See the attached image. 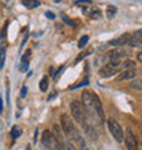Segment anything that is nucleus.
<instances>
[{
    "instance_id": "f257e3e1",
    "label": "nucleus",
    "mask_w": 142,
    "mask_h": 150,
    "mask_svg": "<svg viewBox=\"0 0 142 150\" xmlns=\"http://www.w3.org/2000/svg\"><path fill=\"white\" fill-rule=\"evenodd\" d=\"M60 126H62V130L66 135H67L68 138H71L72 141H78L79 139V132L78 130L75 128L74 126V122H72V119L68 116V115H62V117H60Z\"/></svg>"
},
{
    "instance_id": "f03ea898",
    "label": "nucleus",
    "mask_w": 142,
    "mask_h": 150,
    "mask_svg": "<svg viewBox=\"0 0 142 150\" xmlns=\"http://www.w3.org/2000/svg\"><path fill=\"white\" fill-rule=\"evenodd\" d=\"M70 109H71V115L72 117L75 119V122L79 123L81 126H85L86 123H89V117H87V113L83 108V104L79 103V101H72L70 104Z\"/></svg>"
},
{
    "instance_id": "7ed1b4c3",
    "label": "nucleus",
    "mask_w": 142,
    "mask_h": 150,
    "mask_svg": "<svg viewBox=\"0 0 142 150\" xmlns=\"http://www.w3.org/2000/svg\"><path fill=\"white\" fill-rule=\"evenodd\" d=\"M41 142H43L44 147L47 150H60V143L58 142L56 137L53 135V132H51L49 130H45L43 132V137H41Z\"/></svg>"
},
{
    "instance_id": "20e7f679",
    "label": "nucleus",
    "mask_w": 142,
    "mask_h": 150,
    "mask_svg": "<svg viewBox=\"0 0 142 150\" xmlns=\"http://www.w3.org/2000/svg\"><path fill=\"white\" fill-rule=\"evenodd\" d=\"M82 104H83V108L87 113V117L90 120H94L97 117V113H96V109H94V105H93V100H92V93L90 91L85 90L82 93Z\"/></svg>"
},
{
    "instance_id": "39448f33",
    "label": "nucleus",
    "mask_w": 142,
    "mask_h": 150,
    "mask_svg": "<svg viewBox=\"0 0 142 150\" xmlns=\"http://www.w3.org/2000/svg\"><path fill=\"white\" fill-rule=\"evenodd\" d=\"M122 63H123L122 60H112L109 63L104 64L103 67L100 68L99 75L103 76V78H107V76H111L115 72H119V68L122 67Z\"/></svg>"
},
{
    "instance_id": "423d86ee",
    "label": "nucleus",
    "mask_w": 142,
    "mask_h": 150,
    "mask_svg": "<svg viewBox=\"0 0 142 150\" xmlns=\"http://www.w3.org/2000/svg\"><path fill=\"white\" fill-rule=\"evenodd\" d=\"M108 128H109L111 134H112V137H114L116 142H122L124 139V132H123L122 127L114 117H108Z\"/></svg>"
},
{
    "instance_id": "0eeeda50",
    "label": "nucleus",
    "mask_w": 142,
    "mask_h": 150,
    "mask_svg": "<svg viewBox=\"0 0 142 150\" xmlns=\"http://www.w3.org/2000/svg\"><path fill=\"white\" fill-rule=\"evenodd\" d=\"M126 147L127 150H138V142H137V138H135V135L133 134V131L130 128H127L126 130Z\"/></svg>"
},
{
    "instance_id": "6e6552de",
    "label": "nucleus",
    "mask_w": 142,
    "mask_h": 150,
    "mask_svg": "<svg viewBox=\"0 0 142 150\" xmlns=\"http://www.w3.org/2000/svg\"><path fill=\"white\" fill-rule=\"evenodd\" d=\"M92 100H93V105H94V109H96V113L99 116L100 120H104V107L101 104V100L99 98V96L96 93H92Z\"/></svg>"
},
{
    "instance_id": "1a4fd4ad",
    "label": "nucleus",
    "mask_w": 142,
    "mask_h": 150,
    "mask_svg": "<svg viewBox=\"0 0 142 150\" xmlns=\"http://www.w3.org/2000/svg\"><path fill=\"white\" fill-rule=\"evenodd\" d=\"M137 76V68H127V70H123L120 72V75L118 76V81H129V79H133Z\"/></svg>"
},
{
    "instance_id": "9d476101",
    "label": "nucleus",
    "mask_w": 142,
    "mask_h": 150,
    "mask_svg": "<svg viewBox=\"0 0 142 150\" xmlns=\"http://www.w3.org/2000/svg\"><path fill=\"white\" fill-rule=\"evenodd\" d=\"M124 56H126V52L124 51H122V49H114V51L108 52L107 57L109 59V62H112V60H120Z\"/></svg>"
},
{
    "instance_id": "9b49d317",
    "label": "nucleus",
    "mask_w": 142,
    "mask_h": 150,
    "mask_svg": "<svg viewBox=\"0 0 142 150\" xmlns=\"http://www.w3.org/2000/svg\"><path fill=\"white\" fill-rule=\"evenodd\" d=\"M130 34H123V36H120L119 38H115L112 40V41H109L111 45H115V47H118V45H123V44H126L130 41Z\"/></svg>"
},
{
    "instance_id": "f8f14e48",
    "label": "nucleus",
    "mask_w": 142,
    "mask_h": 150,
    "mask_svg": "<svg viewBox=\"0 0 142 150\" xmlns=\"http://www.w3.org/2000/svg\"><path fill=\"white\" fill-rule=\"evenodd\" d=\"M62 131L63 130H60V126H58V124L53 126V135L56 137L58 142L60 143V146L63 147L64 146V138H63V132H62Z\"/></svg>"
},
{
    "instance_id": "ddd939ff",
    "label": "nucleus",
    "mask_w": 142,
    "mask_h": 150,
    "mask_svg": "<svg viewBox=\"0 0 142 150\" xmlns=\"http://www.w3.org/2000/svg\"><path fill=\"white\" fill-rule=\"evenodd\" d=\"M77 142H78L79 149H81V150H94L93 147L90 146V145H89V143L86 142V139H83L82 137H79V139L77 141Z\"/></svg>"
},
{
    "instance_id": "4468645a",
    "label": "nucleus",
    "mask_w": 142,
    "mask_h": 150,
    "mask_svg": "<svg viewBox=\"0 0 142 150\" xmlns=\"http://www.w3.org/2000/svg\"><path fill=\"white\" fill-rule=\"evenodd\" d=\"M22 4H23L26 8H36L40 6V1L38 0H22Z\"/></svg>"
},
{
    "instance_id": "2eb2a0df",
    "label": "nucleus",
    "mask_w": 142,
    "mask_h": 150,
    "mask_svg": "<svg viewBox=\"0 0 142 150\" xmlns=\"http://www.w3.org/2000/svg\"><path fill=\"white\" fill-rule=\"evenodd\" d=\"M116 11H118V8L115 7V6H108V8H107V11H105L107 18H108V19H112L115 16V14H116Z\"/></svg>"
},
{
    "instance_id": "dca6fc26",
    "label": "nucleus",
    "mask_w": 142,
    "mask_h": 150,
    "mask_svg": "<svg viewBox=\"0 0 142 150\" xmlns=\"http://www.w3.org/2000/svg\"><path fill=\"white\" fill-rule=\"evenodd\" d=\"M10 134H11V138L12 139H16V138H19V137H21L22 131H21V128L18 126H14L11 128V132H10Z\"/></svg>"
},
{
    "instance_id": "f3484780",
    "label": "nucleus",
    "mask_w": 142,
    "mask_h": 150,
    "mask_svg": "<svg viewBox=\"0 0 142 150\" xmlns=\"http://www.w3.org/2000/svg\"><path fill=\"white\" fill-rule=\"evenodd\" d=\"M29 56H30V51H26V53H25L23 56H22V60H21V63H22V67H21V70H26V67H28V59Z\"/></svg>"
},
{
    "instance_id": "a211bd4d",
    "label": "nucleus",
    "mask_w": 142,
    "mask_h": 150,
    "mask_svg": "<svg viewBox=\"0 0 142 150\" xmlns=\"http://www.w3.org/2000/svg\"><path fill=\"white\" fill-rule=\"evenodd\" d=\"M131 89H135V90H142V79H137V81H133L130 83Z\"/></svg>"
},
{
    "instance_id": "6ab92c4d",
    "label": "nucleus",
    "mask_w": 142,
    "mask_h": 150,
    "mask_svg": "<svg viewBox=\"0 0 142 150\" xmlns=\"http://www.w3.org/2000/svg\"><path fill=\"white\" fill-rule=\"evenodd\" d=\"M40 90L41 91H47L48 90V78L44 76L41 81H40Z\"/></svg>"
},
{
    "instance_id": "aec40b11",
    "label": "nucleus",
    "mask_w": 142,
    "mask_h": 150,
    "mask_svg": "<svg viewBox=\"0 0 142 150\" xmlns=\"http://www.w3.org/2000/svg\"><path fill=\"white\" fill-rule=\"evenodd\" d=\"M4 62H6V48H0V68H3Z\"/></svg>"
},
{
    "instance_id": "412c9836",
    "label": "nucleus",
    "mask_w": 142,
    "mask_h": 150,
    "mask_svg": "<svg viewBox=\"0 0 142 150\" xmlns=\"http://www.w3.org/2000/svg\"><path fill=\"white\" fill-rule=\"evenodd\" d=\"M137 40V42H138V47H142V30H137V32L133 34Z\"/></svg>"
},
{
    "instance_id": "4be33fe9",
    "label": "nucleus",
    "mask_w": 142,
    "mask_h": 150,
    "mask_svg": "<svg viewBox=\"0 0 142 150\" xmlns=\"http://www.w3.org/2000/svg\"><path fill=\"white\" fill-rule=\"evenodd\" d=\"M87 40H89V36H82L81 38H79V42H78V48H79V49H82V48L86 45Z\"/></svg>"
},
{
    "instance_id": "5701e85b",
    "label": "nucleus",
    "mask_w": 142,
    "mask_h": 150,
    "mask_svg": "<svg viewBox=\"0 0 142 150\" xmlns=\"http://www.w3.org/2000/svg\"><path fill=\"white\" fill-rule=\"evenodd\" d=\"M60 16L63 18V21H64V22H66V23H67V25H70V26H75V22H74V21H72V19H70V18H68L67 15H64V14H62V15H60Z\"/></svg>"
},
{
    "instance_id": "b1692460",
    "label": "nucleus",
    "mask_w": 142,
    "mask_h": 150,
    "mask_svg": "<svg viewBox=\"0 0 142 150\" xmlns=\"http://www.w3.org/2000/svg\"><path fill=\"white\" fill-rule=\"evenodd\" d=\"M90 16L93 18V19H99L100 16H101V12H100L99 10H93V8H92V14H90Z\"/></svg>"
},
{
    "instance_id": "393cba45",
    "label": "nucleus",
    "mask_w": 142,
    "mask_h": 150,
    "mask_svg": "<svg viewBox=\"0 0 142 150\" xmlns=\"http://www.w3.org/2000/svg\"><path fill=\"white\" fill-rule=\"evenodd\" d=\"M64 150H75L74 146L71 145V142H64V146H63Z\"/></svg>"
},
{
    "instance_id": "a878e982",
    "label": "nucleus",
    "mask_w": 142,
    "mask_h": 150,
    "mask_svg": "<svg viewBox=\"0 0 142 150\" xmlns=\"http://www.w3.org/2000/svg\"><path fill=\"white\" fill-rule=\"evenodd\" d=\"M26 94H28V87L23 86L22 89H21V97H22V98H25V97H26Z\"/></svg>"
},
{
    "instance_id": "bb28decb",
    "label": "nucleus",
    "mask_w": 142,
    "mask_h": 150,
    "mask_svg": "<svg viewBox=\"0 0 142 150\" xmlns=\"http://www.w3.org/2000/svg\"><path fill=\"white\" fill-rule=\"evenodd\" d=\"M89 53H90V52H85V53H81V55H79L78 57L75 59V63H78L79 60H81V59H83V57H85V56H87V55H89Z\"/></svg>"
},
{
    "instance_id": "cd10ccee",
    "label": "nucleus",
    "mask_w": 142,
    "mask_h": 150,
    "mask_svg": "<svg viewBox=\"0 0 142 150\" xmlns=\"http://www.w3.org/2000/svg\"><path fill=\"white\" fill-rule=\"evenodd\" d=\"M75 3H77V4H82V3H85V4H90V0H77Z\"/></svg>"
},
{
    "instance_id": "c85d7f7f",
    "label": "nucleus",
    "mask_w": 142,
    "mask_h": 150,
    "mask_svg": "<svg viewBox=\"0 0 142 150\" xmlns=\"http://www.w3.org/2000/svg\"><path fill=\"white\" fill-rule=\"evenodd\" d=\"M45 15L48 16V18H51V19H53V18H55V14H53V12H45Z\"/></svg>"
},
{
    "instance_id": "c756f323",
    "label": "nucleus",
    "mask_w": 142,
    "mask_h": 150,
    "mask_svg": "<svg viewBox=\"0 0 142 150\" xmlns=\"http://www.w3.org/2000/svg\"><path fill=\"white\" fill-rule=\"evenodd\" d=\"M6 30H7V25H4L3 30H1V34H0V37H1V38H3V37H4V34H6Z\"/></svg>"
},
{
    "instance_id": "7c9ffc66",
    "label": "nucleus",
    "mask_w": 142,
    "mask_h": 150,
    "mask_svg": "<svg viewBox=\"0 0 142 150\" xmlns=\"http://www.w3.org/2000/svg\"><path fill=\"white\" fill-rule=\"evenodd\" d=\"M28 38H29V34H26V36H25V38H23V41H22V45H21V48L23 47L25 44H26V41H28Z\"/></svg>"
},
{
    "instance_id": "2f4dec72",
    "label": "nucleus",
    "mask_w": 142,
    "mask_h": 150,
    "mask_svg": "<svg viewBox=\"0 0 142 150\" xmlns=\"http://www.w3.org/2000/svg\"><path fill=\"white\" fill-rule=\"evenodd\" d=\"M137 57H138V60H139V62H141V63H142V52H139V53H138V56H137Z\"/></svg>"
},
{
    "instance_id": "473e14b6",
    "label": "nucleus",
    "mask_w": 142,
    "mask_h": 150,
    "mask_svg": "<svg viewBox=\"0 0 142 150\" xmlns=\"http://www.w3.org/2000/svg\"><path fill=\"white\" fill-rule=\"evenodd\" d=\"M3 111V103H1V98H0V112Z\"/></svg>"
},
{
    "instance_id": "72a5a7b5",
    "label": "nucleus",
    "mask_w": 142,
    "mask_h": 150,
    "mask_svg": "<svg viewBox=\"0 0 142 150\" xmlns=\"http://www.w3.org/2000/svg\"><path fill=\"white\" fill-rule=\"evenodd\" d=\"M53 1H55V3H59V1H60V0H53Z\"/></svg>"
},
{
    "instance_id": "f704fd0d",
    "label": "nucleus",
    "mask_w": 142,
    "mask_h": 150,
    "mask_svg": "<svg viewBox=\"0 0 142 150\" xmlns=\"http://www.w3.org/2000/svg\"><path fill=\"white\" fill-rule=\"evenodd\" d=\"M141 134H142V130H141Z\"/></svg>"
},
{
    "instance_id": "c9c22d12",
    "label": "nucleus",
    "mask_w": 142,
    "mask_h": 150,
    "mask_svg": "<svg viewBox=\"0 0 142 150\" xmlns=\"http://www.w3.org/2000/svg\"><path fill=\"white\" fill-rule=\"evenodd\" d=\"M141 149H142V146H141Z\"/></svg>"
}]
</instances>
